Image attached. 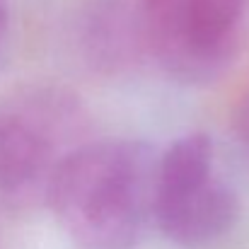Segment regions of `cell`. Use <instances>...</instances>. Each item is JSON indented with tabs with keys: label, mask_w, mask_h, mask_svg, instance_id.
<instances>
[{
	"label": "cell",
	"mask_w": 249,
	"mask_h": 249,
	"mask_svg": "<svg viewBox=\"0 0 249 249\" xmlns=\"http://www.w3.org/2000/svg\"><path fill=\"white\" fill-rule=\"evenodd\" d=\"M5 24H7V12H5V0H0V41H2Z\"/></svg>",
	"instance_id": "cell-6"
},
{
	"label": "cell",
	"mask_w": 249,
	"mask_h": 249,
	"mask_svg": "<svg viewBox=\"0 0 249 249\" xmlns=\"http://www.w3.org/2000/svg\"><path fill=\"white\" fill-rule=\"evenodd\" d=\"M247 0H138L148 53L181 83L225 73L240 49Z\"/></svg>",
	"instance_id": "cell-4"
},
{
	"label": "cell",
	"mask_w": 249,
	"mask_h": 249,
	"mask_svg": "<svg viewBox=\"0 0 249 249\" xmlns=\"http://www.w3.org/2000/svg\"><path fill=\"white\" fill-rule=\"evenodd\" d=\"M158 160L143 141H87L61 165L46 206L78 249H133L153 223Z\"/></svg>",
	"instance_id": "cell-1"
},
{
	"label": "cell",
	"mask_w": 249,
	"mask_h": 249,
	"mask_svg": "<svg viewBox=\"0 0 249 249\" xmlns=\"http://www.w3.org/2000/svg\"><path fill=\"white\" fill-rule=\"evenodd\" d=\"M87 143L80 97L53 83L19 85L0 97V198L46 203L61 165Z\"/></svg>",
	"instance_id": "cell-2"
},
{
	"label": "cell",
	"mask_w": 249,
	"mask_h": 249,
	"mask_svg": "<svg viewBox=\"0 0 249 249\" xmlns=\"http://www.w3.org/2000/svg\"><path fill=\"white\" fill-rule=\"evenodd\" d=\"M232 133L237 145L242 148V153L249 160V85L245 92L240 94L237 104H235V114H232Z\"/></svg>",
	"instance_id": "cell-5"
},
{
	"label": "cell",
	"mask_w": 249,
	"mask_h": 249,
	"mask_svg": "<svg viewBox=\"0 0 249 249\" xmlns=\"http://www.w3.org/2000/svg\"><path fill=\"white\" fill-rule=\"evenodd\" d=\"M240 218L235 189L215 165L206 133H186L169 143L158 160L153 223L169 242L203 249L223 240Z\"/></svg>",
	"instance_id": "cell-3"
}]
</instances>
